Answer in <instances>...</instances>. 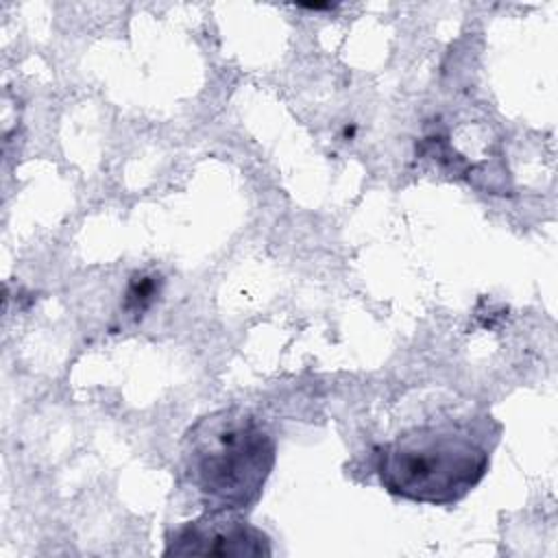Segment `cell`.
Masks as SVG:
<instances>
[{
  "instance_id": "7a4b0ae2",
  "label": "cell",
  "mask_w": 558,
  "mask_h": 558,
  "mask_svg": "<svg viewBox=\"0 0 558 558\" xmlns=\"http://www.w3.org/2000/svg\"><path fill=\"white\" fill-rule=\"evenodd\" d=\"M179 471L205 510L246 514L277 462V440L253 412L231 405L198 416L179 445Z\"/></svg>"
},
{
  "instance_id": "6da1fadb",
  "label": "cell",
  "mask_w": 558,
  "mask_h": 558,
  "mask_svg": "<svg viewBox=\"0 0 558 558\" xmlns=\"http://www.w3.org/2000/svg\"><path fill=\"white\" fill-rule=\"evenodd\" d=\"M501 425L490 416L440 418L399 432L373 449L386 493L429 506L462 501L488 473Z\"/></svg>"
},
{
  "instance_id": "3957f363",
  "label": "cell",
  "mask_w": 558,
  "mask_h": 558,
  "mask_svg": "<svg viewBox=\"0 0 558 558\" xmlns=\"http://www.w3.org/2000/svg\"><path fill=\"white\" fill-rule=\"evenodd\" d=\"M161 556H216V558H262L272 556L270 536L253 525L242 512L203 510L166 534Z\"/></svg>"
}]
</instances>
